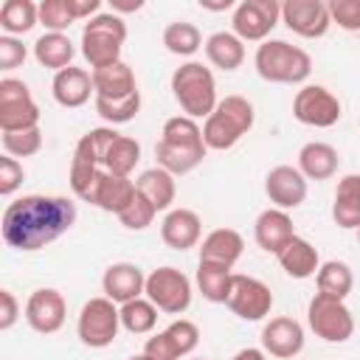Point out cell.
Returning <instances> with one entry per match:
<instances>
[{
	"instance_id": "3957f363",
	"label": "cell",
	"mask_w": 360,
	"mask_h": 360,
	"mask_svg": "<svg viewBox=\"0 0 360 360\" xmlns=\"http://www.w3.org/2000/svg\"><path fill=\"white\" fill-rule=\"evenodd\" d=\"M256 112L245 96H225L219 98L217 110L202 121V141L214 152H225L236 146L253 127Z\"/></svg>"
},
{
	"instance_id": "d6986e66",
	"label": "cell",
	"mask_w": 360,
	"mask_h": 360,
	"mask_svg": "<svg viewBox=\"0 0 360 360\" xmlns=\"http://www.w3.org/2000/svg\"><path fill=\"white\" fill-rule=\"evenodd\" d=\"M143 287H146V276L138 264L132 262H115L104 270L101 276V290L110 301H115L118 307L127 304V301H135L143 295Z\"/></svg>"
},
{
	"instance_id": "4fadbf2b",
	"label": "cell",
	"mask_w": 360,
	"mask_h": 360,
	"mask_svg": "<svg viewBox=\"0 0 360 360\" xmlns=\"http://www.w3.org/2000/svg\"><path fill=\"white\" fill-rule=\"evenodd\" d=\"M228 309L242 318V321H262L270 315L273 309V292L264 281L253 278V276H242L233 273V284H231V295H228Z\"/></svg>"
},
{
	"instance_id": "681fc988",
	"label": "cell",
	"mask_w": 360,
	"mask_h": 360,
	"mask_svg": "<svg viewBox=\"0 0 360 360\" xmlns=\"http://www.w3.org/2000/svg\"><path fill=\"white\" fill-rule=\"evenodd\" d=\"M231 360H267V354H264V349H253V346H248V349H239Z\"/></svg>"
},
{
	"instance_id": "d590c367",
	"label": "cell",
	"mask_w": 360,
	"mask_h": 360,
	"mask_svg": "<svg viewBox=\"0 0 360 360\" xmlns=\"http://www.w3.org/2000/svg\"><path fill=\"white\" fill-rule=\"evenodd\" d=\"M138 160H141V143H138L135 138H129V135H118V138L112 141V146L107 149L104 169L112 172V174L129 177V174L135 172Z\"/></svg>"
},
{
	"instance_id": "484cf974",
	"label": "cell",
	"mask_w": 360,
	"mask_h": 360,
	"mask_svg": "<svg viewBox=\"0 0 360 360\" xmlns=\"http://www.w3.org/2000/svg\"><path fill=\"white\" fill-rule=\"evenodd\" d=\"M332 219L338 228H346V231L360 228V174H343L338 180Z\"/></svg>"
},
{
	"instance_id": "816d5d0a",
	"label": "cell",
	"mask_w": 360,
	"mask_h": 360,
	"mask_svg": "<svg viewBox=\"0 0 360 360\" xmlns=\"http://www.w3.org/2000/svg\"><path fill=\"white\" fill-rule=\"evenodd\" d=\"M129 360H152V357H149V354H143V352H141V354H132V357H129Z\"/></svg>"
},
{
	"instance_id": "1f68e13d",
	"label": "cell",
	"mask_w": 360,
	"mask_h": 360,
	"mask_svg": "<svg viewBox=\"0 0 360 360\" xmlns=\"http://www.w3.org/2000/svg\"><path fill=\"white\" fill-rule=\"evenodd\" d=\"M39 22V6L34 0H6L0 6V28L8 37L28 34Z\"/></svg>"
},
{
	"instance_id": "f907efd6",
	"label": "cell",
	"mask_w": 360,
	"mask_h": 360,
	"mask_svg": "<svg viewBox=\"0 0 360 360\" xmlns=\"http://www.w3.org/2000/svg\"><path fill=\"white\" fill-rule=\"evenodd\" d=\"M200 6H202V8H208V11H225V8H231V6H233V0H222V3H208V0H200Z\"/></svg>"
},
{
	"instance_id": "8d00e7d4",
	"label": "cell",
	"mask_w": 360,
	"mask_h": 360,
	"mask_svg": "<svg viewBox=\"0 0 360 360\" xmlns=\"http://www.w3.org/2000/svg\"><path fill=\"white\" fill-rule=\"evenodd\" d=\"M138 110H141V90H135L127 98H98L96 96V115L101 121H107L110 127L132 121L138 115Z\"/></svg>"
},
{
	"instance_id": "7dc6e473",
	"label": "cell",
	"mask_w": 360,
	"mask_h": 360,
	"mask_svg": "<svg viewBox=\"0 0 360 360\" xmlns=\"http://www.w3.org/2000/svg\"><path fill=\"white\" fill-rule=\"evenodd\" d=\"M73 20H93L96 14H101V0H65Z\"/></svg>"
},
{
	"instance_id": "cb8c5ba5",
	"label": "cell",
	"mask_w": 360,
	"mask_h": 360,
	"mask_svg": "<svg viewBox=\"0 0 360 360\" xmlns=\"http://www.w3.org/2000/svg\"><path fill=\"white\" fill-rule=\"evenodd\" d=\"M276 259H278L281 270H284L290 278H298V281L312 278V276L318 273V267H321L318 248H315L312 242L301 239V236H292V239L281 248V253H278Z\"/></svg>"
},
{
	"instance_id": "836d02e7",
	"label": "cell",
	"mask_w": 360,
	"mask_h": 360,
	"mask_svg": "<svg viewBox=\"0 0 360 360\" xmlns=\"http://www.w3.org/2000/svg\"><path fill=\"white\" fill-rule=\"evenodd\" d=\"M315 281H318V292L323 295H332V298H346L354 287V276H352V267L346 262H338V259H329L318 267L315 273Z\"/></svg>"
},
{
	"instance_id": "74e56055",
	"label": "cell",
	"mask_w": 360,
	"mask_h": 360,
	"mask_svg": "<svg viewBox=\"0 0 360 360\" xmlns=\"http://www.w3.org/2000/svg\"><path fill=\"white\" fill-rule=\"evenodd\" d=\"M3 149L11 158H31L42 149V129H20V132H3Z\"/></svg>"
},
{
	"instance_id": "ab89813d",
	"label": "cell",
	"mask_w": 360,
	"mask_h": 360,
	"mask_svg": "<svg viewBox=\"0 0 360 360\" xmlns=\"http://www.w3.org/2000/svg\"><path fill=\"white\" fill-rule=\"evenodd\" d=\"M155 205L149 202V200H143L141 194H135V200L118 214V219H121V225L124 228H129V231H143V228H149L152 225V219H155Z\"/></svg>"
},
{
	"instance_id": "ac0fdd59",
	"label": "cell",
	"mask_w": 360,
	"mask_h": 360,
	"mask_svg": "<svg viewBox=\"0 0 360 360\" xmlns=\"http://www.w3.org/2000/svg\"><path fill=\"white\" fill-rule=\"evenodd\" d=\"M200 236H202V219H200L197 211H191V208L166 211V217L160 222V239H163L166 248L183 253L188 248H197Z\"/></svg>"
},
{
	"instance_id": "30bf717a",
	"label": "cell",
	"mask_w": 360,
	"mask_h": 360,
	"mask_svg": "<svg viewBox=\"0 0 360 360\" xmlns=\"http://www.w3.org/2000/svg\"><path fill=\"white\" fill-rule=\"evenodd\" d=\"M39 127V107L31 96V87L20 79H0V129L20 132Z\"/></svg>"
},
{
	"instance_id": "4dcf8cb0",
	"label": "cell",
	"mask_w": 360,
	"mask_h": 360,
	"mask_svg": "<svg viewBox=\"0 0 360 360\" xmlns=\"http://www.w3.org/2000/svg\"><path fill=\"white\" fill-rule=\"evenodd\" d=\"M231 284H233V270L231 267L200 262V267H197V290L202 292L205 301L225 304L228 295H231Z\"/></svg>"
},
{
	"instance_id": "7402d4cb",
	"label": "cell",
	"mask_w": 360,
	"mask_h": 360,
	"mask_svg": "<svg viewBox=\"0 0 360 360\" xmlns=\"http://www.w3.org/2000/svg\"><path fill=\"white\" fill-rule=\"evenodd\" d=\"M138 188H135V180L132 177H124V174H112V172H101L93 194H90V205L107 211V214H121L132 200H135Z\"/></svg>"
},
{
	"instance_id": "b9f144b4",
	"label": "cell",
	"mask_w": 360,
	"mask_h": 360,
	"mask_svg": "<svg viewBox=\"0 0 360 360\" xmlns=\"http://www.w3.org/2000/svg\"><path fill=\"white\" fill-rule=\"evenodd\" d=\"M329 17L343 31H360V0H329Z\"/></svg>"
},
{
	"instance_id": "2e32d148",
	"label": "cell",
	"mask_w": 360,
	"mask_h": 360,
	"mask_svg": "<svg viewBox=\"0 0 360 360\" xmlns=\"http://www.w3.org/2000/svg\"><path fill=\"white\" fill-rule=\"evenodd\" d=\"M264 194L270 197L273 208H298L307 200V177L298 172V166H273L264 177Z\"/></svg>"
},
{
	"instance_id": "52a82bcc",
	"label": "cell",
	"mask_w": 360,
	"mask_h": 360,
	"mask_svg": "<svg viewBox=\"0 0 360 360\" xmlns=\"http://www.w3.org/2000/svg\"><path fill=\"white\" fill-rule=\"evenodd\" d=\"M118 329H121V309L115 301H110L107 295H96L84 301L76 321V335L84 346L107 349L118 338Z\"/></svg>"
},
{
	"instance_id": "4316f807",
	"label": "cell",
	"mask_w": 360,
	"mask_h": 360,
	"mask_svg": "<svg viewBox=\"0 0 360 360\" xmlns=\"http://www.w3.org/2000/svg\"><path fill=\"white\" fill-rule=\"evenodd\" d=\"M135 188L143 200H149L155 205V211H172L177 186H174V174H169L166 169L155 166V169H143L135 177Z\"/></svg>"
},
{
	"instance_id": "60d3db41",
	"label": "cell",
	"mask_w": 360,
	"mask_h": 360,
	"mask_svg": "<svg viewBox=\"0 0 360 360\" xmlns=\"http://www.w3.org/2000/svg\"><path fill=\"white\" fill-rule=\"evenodd\" d=\"M166 332L172 335V340H174L180 357L191 354V352L197 349V343H200V329H197V323L188 321V318H177V321H172V323L166 326Z\"/></svg>"
},
{
	"instance_id": "d4e9b609",
	"label": "cell",
	"mask_w": 360,
	"mask_h": 360,
	"mask_svg": "<svg viewBox=\"0 0 360 360\" xmlns=\"http://www.w3.org/2000/svg\"><path fill=\"white\" fill-rule=\"evenodd\" d=\"M340 166L338 149L323 141H309L298 149V172L307 180H329Z\"/></svg>"
},
{
	"instance_id": "d6a6232c",
	"label": "cell",
	"mask_w": 360,
	"mask_h": 360,
	"mask_svg": "<svg viewBox=\"0 0 360 360\" xmlns=\"http://www.w3.org/2000/svg\"><path fill=\"white\" fill-rule=\"evenodd\" d=\"M163 48L174 56H194L205 42H202V34L194 22H186V20H174L163 28Z\"/></svg>"
},
{
	"instance_id": "f6af8a7d",
	"label": "cell",
	"mask_w": 360,
	"mask_h": 360,
	"mask_svg": "<svg viewBox=\"0 0 360 360\" xmlns=\"http://www.w3.org/2000/svg\"><path fill=\"white\" fill-rule=\"evenodd\" d=\"M143 354H149L152 360H180V352H177V346H174V340H172V335L166 329L152 335V338H146Z\"/></svg>"
},
{
	"instance_id": "ffe728a7",
	"label": "cell",
	"mask_w": 360,
	"mask_h": 360,
	"mask_svg": "<svg viewBox=\"0 0 360 360\" xmlns=\"http://www.w3.org/2000/svg\"><path fill=\"white\" fill-rule=\"evenodd\" d=\"M292 236H295V231H292V217H290L287 211H281V208H264V211L256 217V222H253V239H256V245H259L264 253L278 256L281 248H284Z\"/></svg>"
},
{
	"instance_id": "ba28073f",
	"label": "cell",
	"mask_w": 360,
	"mask_h": 360,
	"mask_svg": "<svg viewBox=\"0 0 360 360\" xmlns=\"http://www.w3.org/2000/svg\"><path fill=\"white\" fill-rule=\"evenodd\" d=\"M307 323L309 329L326 343H346L354 335V315L346 301L315 292L307 304Z\"/></svg>"
},
{
	"instance_id": "f546056e",
	"label": "cell",
	"mask_w": 360,
	"mask_h": 360,
	"mask_svg": "<svg viewBox=\"0 0 360 360\" xmlns=\"http://www.w3.org/2000/svg\"><path fill=\"white\" fill-rule=\"evenodd\" d=\"M205 56L219 70H236L245 62V42L233 31H217L205 39Z\"/></svg>"
},
{
	"instance_id": "7c38bea8",
	"label": "cell",
	"mask_w": 360,
	"mask_h": 360,
	"mask_svg": "<svg viewBox=\"0 0 360 360\" xmlns=\"http://www.w3.org/2000/svg\"><path fill=\"white\" fill-rule=\"evenodd\" d=\"M281 20V3L276 0H242L233 6L231 28L242 42H264Z\"/></svg>"
},
{
	"instance_id": "6da1fadb",
	"label": "cell",
	"mask_w": 360,
	"mask_h": 360,
	"mask_svg": "<svg viewBox=\"0 0 360 360\" xmlns=\"http://www.w3.org/2000/svg\"><path fill=\"white\" fill-rule=\"evenodd\" d=\"M76 222V202L59 194H25L3 211V239L8 248L34 253L56 242Z\"/></svg>"
},
{
	"instance_id": "5bb4252c",
	"label": "cell",
	"mask_w": 360,
	"mask_h": 360,
	"mask_svg": "<svg viewBox=\"0 0 360 360\" xmlns=\"http://www.w3.org/2000/svg\"><path fill=\"white\" fill-rule=\"evenodd\" d=\"M281 22L304 39H321L332 28L329 3H323V0H287V3H281Z\"/></svg>"
},
{
	"instance_id": "5b68a950",
	"label": "cell",
	"mask_w": 360,
	"mask_h": 360,
	"mask_svg": "<svg viewBox=\"0 0 360 360\" xmlns=\"http://www.w3.org/2000/svg\"><path fill=\"white\" fill-rule=\"evenodd\" d=\"M172 93H174V101L180 104V110L194 121L197 118H208L219 104L214 73L202 62L180 65L172 73Z\"/></svg>"
},
{
	"instance_id": "9a60e30c",
	"label": "cell",
	"mask_w": 360,
	"mask_h": 360,
	"mask_svg": "<svg viewBox=\"0 0 360 360\" xmlns=\"http://www.w3.org/2000/svg\"><path fill=\"white\" fill-rule=\"evenodd\" d=\"M68 304L65 295L53 287H39L25 301V323L39 335H53L65 326Z\"/></svg>"
},
{
	"instance_id": "9c48e42d",
	"label": "cell",
	"mask_w": 360,
	"mask_h": 360,
	"mask_svg": "<svg viewBox=\"0 0 360 360\" xmlns=\"http://www.w3.org/2000/svg\"><path fill=\"white\" fill-rule=\"evenodd\" d=\"M143 295L166 315H183L188 307H191V278L166 264V267H158L146 276V287H143Z\"/></svg>"
},
{
	"instance_id": "603a6c76",
	"label": "cell",
	"mask_w": 360,
	"mask_h": 360,
	"mask_svg": "<svg viewBox=\"0 0 360 360\" xmlns=\"http://www.w3.org/2000/svg\"><path fill=\"white\" fill-rule=\"evenodd\" d=\"M242 250H245V239H242L239 231H233V228H214L200 242V262L233 267L242 259Z\"/></svg>"
},
{
	"instance_id": "8992f818",
	"label": "cell",
	"mask_w": 360,
	"mask_h": 360,
	"mask_svg": "<svg viewBox=\"0 0 360 360\" xmlns=\"http://www.w3.org/2000/svg\"><path fill=\"white\" fill-rule=\"evenodd\" d=\"M127 42V22L118 14H96L82 28V56L93 70L121 62V48Z\"/></svg>"
},
{
	"instance_id": "e0dca14e",
	"label": "cell",
	"mask_w": 360,
	"mask_h": 360,
	"mask_svg": "<svg viewBox=\"0 0 360 360\" xmlns=\"http://www.w3.org/2000/svg\"><path fill=\"white\" fill-rule=\"evenodd\" d=\"M262 349L270 357L292 360L304 349V326L295 318H287V315L270 318L262 329Z\"/></svg>"
},
{
	"instance_id": "8fae6325",
	"label": "cell",
	"mask_w": 360,
	"mask_h": 360,
	"mask_svg": "<svg viewBox=\"0 0 360 360\" xmlns=\"http://www.w3.org/2000/svg\"><path fill=\"white\" fill-rule=\"evenodd\" d=\"M340 115H343L340 98L323 84H304L292 98V118L304 127L329 129L340 121Z\"/></svg>"
},
{
	"instance_id": "f5cc1de1",
	"label": "cell",
	"mask_w": 360,
	"mask_h": 360,
	"mask_svg": "<svg viewBox=\"0 0 360 360\" xmlns=\"http://www.w3.org/2000/svg\"><path fill=\"white\" fill-rule=\"evenodd\" d=\"M357 242H360V228H357Z\"/></svg>"
},
{
	"instance_id": "e575fe53",
	"label": "cell",
	"mask_w": 360,
	"mask_h": 360,
	"mask_svg": "<svg viewBox=\"0 0 360 360\" xmlns=\"http://www.w3.org/2000/svg\"><path fill=\"white\" fill-rule=\"evenodd\" d=\"M118 309H121V326H124L127 332H132V335H149V332L155 329L158 312H160L146 295H141V298H135V301H127V304H121Z\"/></svg>"
},
{
	"instance_id": "f35d334b",
	"label": "cell",
	"mask_w": 360,
	"mask_h": 360,
	"mask_svg": "<svg viewBox=\"0 0 360 360\" xmlns=\"http://www.w3.org/2000/svg\"><path fill=\"white\" fill-rule=\"evenodd\" d=\"M73 14L65 0H42L39 3V25H45L53 34H65L73 25Z\"/></svg>"
},
{
	"instance_id": "db71d44e",
	"label": "cell",
	"mask_w": 360,
	"mask_h": 360,
	"mask_svg": "<svg viewBox=\"0 0 360 360\" xmlns=\"http://www.w3.org/2000/svg\"><path fill=\"white\" fill-rule=\"evenodd\" d=\"M191 360H205V357H191Z\"/></svg>"
},
{
	"instance_id": "7a4b0ae2",
	"label": "cell",
	"mask_w": 360,
	"mask_h": 360,
	"mask_svg": "<svg viewBox=\"0 0 360 360\" xmlns=\"http://www.w3.org/2000/svg\"><path fill=\"white\" fill-rule=\"evenodd\" d=\"M205 152H208V146L202 141V127L194 118H188V115L166 118V124L160 129V141L155 143V158H158L160 169H166L174 177L188 174L202 163Z\"/></svg>"
},
{
	"instance_id": "bcb514c9",
	"label": "cell",
	"mask_w": 360,
	"mask_h": 360,
	"mask_svg": "<svg viewBox=\"0 0 360 360\" xmlns=\"http://www.w3.org/2000/svg\"><path fill=\"white\" fill-rule=\"evenodd\" d=\"M20 318V304L11 290H0V329L8 332Z\"/></svg>"
},
{
	"instance_id": "44dd1931",
	"label": "cell",
	"mask_w": 360,
	"mask_h": 360,
	"mask_svg": "<svg viewBox=\"0 0 360 360\" xmlns=\"http://www.w3.org/2000/svg\"><path fill=\"white\" fill-rule=\"evenodd\" d=\"M51 93H53V101H56L59 107L76 110V107H82V104L90 101V93H96V87H93V73H87L84 68L70 65V68L53 73Z\"/></svg>"
},
{
	"instance_id": "7bdbcfd3",
	"label": "cell",
	"mask_w": 360,
	"mask_h": 360,
	"mask_svg": "<svg viewBox=\"0 0 360 360\" xmlns=\"http://www.w3.org/2000/svg\"><path fill=\"white\" fill-rule=\"evenodd\" d=\"M22 180H25L22 163L17 158H11V155H3L0 158V194L3 197H11L22 186Z\"/></svg>"
},
{
	"instance_id": "ee69618b",
	"label": "cell",
	"mask_w": 360,
	"mask_h": 360,
	"mask_svg": "<svg viewBox=\"0 0 360 360\" xmlns=\"http://www.w3.org/2000/svg\"><path fill=\"white\" fill-rule=\"evenodd\" d=\"M25 56H28V48L22 45V39L8 37V34L0 37V70H14V68H20V65L25 62Z\"/></svg>"
},
{
	"instance_id": "277c9868",
	"label": "cell",
	"mask_w": 360,
	"mask_h": 360,
	"mask_svg": "<svg viewBox=\"0 0 360 360\" xmlns=\"http://www.w3.org/2000/svg\"><path fill=\"white\" fill-rule=\"evenodd\" d=\"M256 73L273 84H301L312 73V59L304 48L287 39H264L253 56Z\"/></svg>"
},
{
	"instance_id": "83f0119b",
	"label": "cell",
	"mask_w": 360,
	"mask_h": 360,
	"mask_svg": "<svg viewBox=\"0 0 360 360\" xmlns=\"http://www.w3.org/2000/svg\"><path fill=\"white\" fill-rule=\"evenodd\" d=\"M73 56H76V48H73V42H70L68 34L45 31V34L37 37V42H34V59H37L42 68L53 70V73L70 68V65H73Z\"/></svg>"
},
{
	"instance_id": "f1b7e54d",
	"label": "cell",
	"mask_w": 360,
	"mask_h": 360,
	"mask_svg": "<svg viewBox=\"0 0 360 360\" xmlns=\"http://www.w3.org/2000/svg\"><path fill=\"white\" fill-rule=\"evenodd\" d=\"M93 87L98 98H127L138 90L135 73L127 62H115V65L93 70Z\"/></svg>"
},
{
	"instance_id": "c3c4849f",
	"label": "cell",
	"mask_w": 360,
	"mask_h": 360,
	"mask_svg": "<svg viewBox=\"0 0 360 360\" xmlns=\"http://www.w3.org/2000/svg\"><path fill=\"white\" fill-rule=\"evenodd\" d=\"M110 8L112 14H132V11H141L143 8V0H110Z\"/></svg>"
}]
</instances>
